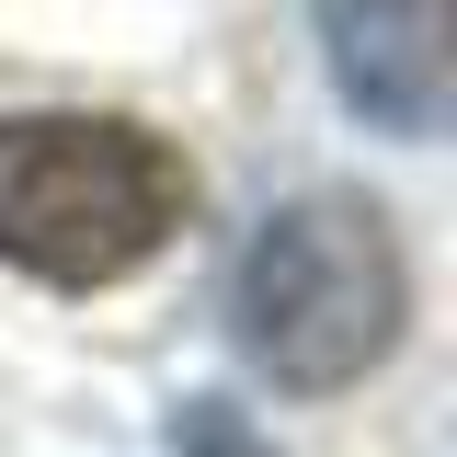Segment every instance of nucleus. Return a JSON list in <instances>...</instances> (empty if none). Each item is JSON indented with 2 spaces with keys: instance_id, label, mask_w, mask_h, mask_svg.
<instances>
[{
  "instance_id": "nucleus-1",
  "label": "nucleus",
  "mask_w": 457,
  "mask_h": 457,
  "mask_svg": "<svg viewBox=\"0 0 457 457\" xmlns=\"http://www.w3.org/2000/svg\"><path fill=\"white\" fill-rule=\"evenodd\" d=\"M228 320H240V354L275 389H297V400L354 389L400 343V320H411V275H400L389 218L366 195H286L275 218L240 240Z\"/></svg>"
},
{
  "instance_id": "nucleus-2",
  "label": "nucleus",
  "mask_w": 457,
  "mask_h": 457,
  "mask_svg": "<svg viewBox=\"0 0 457 457\" xmlns=\"http://www.w3.org/2000/svg\"><path fill=\"white\" fill-rule=\"evenodd\" d=\"M195 206L171 137L126 114H0V263L35 286H114Z\"/></svg>"
},
{
  "instance_id": "nucleus-3",
  "label": "nucleus",
  "mask_w": 457,
  "mask_h": 457,
  "mask_svg": "<svg viewBox=\"0 0 457 457\" xmlns=\"http://www.w3.org/2000/svg\"><path fill=\"white\" fill-rule=\"evenodd\" d=\"M320 57L378 137L446 126V0H320Z\"/></svg>"
}]
</instances>
